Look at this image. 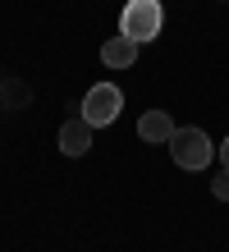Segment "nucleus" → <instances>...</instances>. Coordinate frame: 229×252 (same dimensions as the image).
I'll return each mask as SVG.
<instances>
[{"label":"nucleus","mask_w":229,"mask_h":252,"mask_svg":"<svg viewBox=\"0 0 229 252\" xmlns=\"http://www.w3.org/2000/svg\"><path fill=\"white\" fill-rule=\"evenodd\" d=\"M165 147H170V156H174L179 170H206L211 160H216V142H211L202 128H193V124L188 128H174V138L165 142Z\"/></svg>","instance_id":"obj_2"},{"label":"nucleus","mask_w":229,"mask_h":252,"mask_svg":"<svg viewBox=\"0 0 229 252\" xmlns=\"http://www.w3.org/2000/svg\"><path fill=\"white\" fill-rule=\"evenodd\" d=\"M161 28H165V9H161V0H129L124 14H119V32L133 37L137 46H142V41H156V37H161Z\"/></svg>","instance_id":"obj_1"},{"label":"nucleus","mask_w":229,"mask_h":252,"mask_svg":"<svg viewBox=\"0 0 229 252\" xmlns=\"http://www.w3.org/2000/svg\"><path fill=\"white\" fill-rule=\"evenodd\" d=\"M28 83H19V78H0V106L5 110H23L28 106Z\"/></svg>","instance_id":"obj_7"},{"label":"nucleus","mask_w":229,"mask_h":252,"mask_svg":"<svg viewBox=\"0 0 229 252\" xmlns=\"http://www.w3.org/2000/svg\"><path fill=\"white\" fill-rule=\"evenodd\" d=\"M174 120H170V110H147L142 120H137V138L151 142V147H161V142H170L174 138Z\"/></svg>","instance_id":"obj_5"},{"label":"nucleus","mask_w":229,"mask_h":252,"mask_svg":"<svg viewBox=\"0 0 229 252\" xmlns=\"http://www.w3.org/2000/svg\"><path fill=\"white\" fill-rule=\"evenodd\" d=\"M133 60H137V41H133V37H124V32L110 37V41L101 46V64H105V69H129Z\"/></svg>","instance_id":"obj_6"},{"label":"nucleus","mask_w":229,"mask_h":252,"mask_svg":"<svg viewBox=\"0 0 229 252\" xmlns=\"http://www.w3.org/2000/svg\"><path fill=\"white\" fill-rule=\"evenodd\" d=\"M60 152L65 156H87L92 152V124L83 115H73V120L60 124Z\"/></svg>","instance_id":"obj_4"},{"label":"nucleus","mask_w":229,"mask_h":252,"mask_svg":"<svg viewBox=\"0 0 229 252\" xmlns=\"http://www.w3.org/2000/svg\"><path fill=\"white\" fill-rule=\"evenodd\" d=\"M216 156H220V165H225V170H229V138H225V142H220V147H216Z\"/></svg>","instance_id":"obj_9"},{"label":"nucleus","mask_w":229,"mask_h":252,"mask_svg":"<svg viewBox=\"0 0 229 252\" xmlns=\"http://www.w3.org/2000/svg\"><path fill=\"white\" fill-rule=\"evenodd\" d=\"M211 197H220V202H229V170H220L216 179H211Z\"/></svg>","instance_id":"obj_8"},{"label":"nucleus","mask_w":229,"mask_h":252,"mask_svg":"<svg viewBox=\"0 0 229 252\" xmlns=\"http://www.w3.org/2000/svg\"><path fill=\"white\" fill-rule=\"evenodd\" d=\"M78 110H83V120H87L92 128H105V124L119 120V110H124V92H119L115 83H92Z\"/></svg>","instance_id":"obj_3"}]
</instances>
